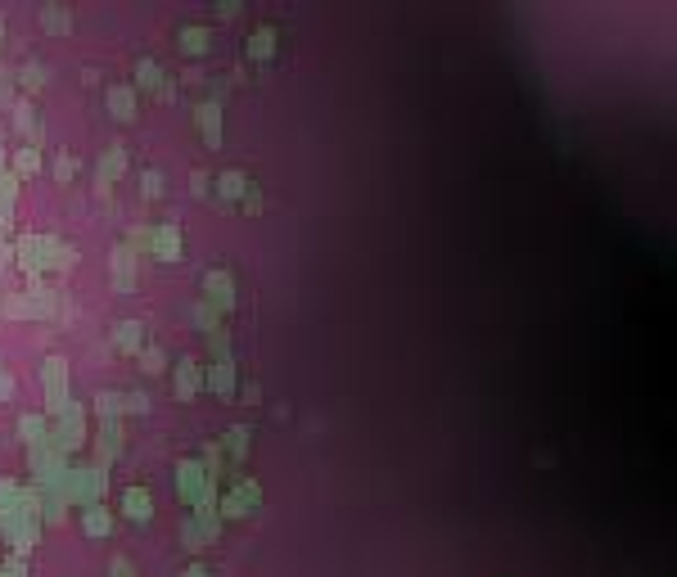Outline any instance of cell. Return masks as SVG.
Here are the masks:
<instances>
[{"mask_svg":"<svg viewBox=\"0 0 677 577\" xmlns=\"http://www.w3.org/2000/svg\"><path fill=\"white\" fill-rule=\"evenodd\" d=\"M249 55L253 59H271V55H276V28H257L253 41H249Z\"/></svg>","mask_w":677,"mask_h":577,"instance_id":"cell-1","label":"cell"},{"mask_svg":"<svg viewBox=\"0 0 677 577\" xmlns=\"http://www.w3.org/2000/svg\"><path fill=\"white\" fill-rule=\"evenodd\" d=\"M221 199H244V190H249V181H244V171H226V176L217 181Z\"/></svg>","mask_w":677,"mask_h":577,"instance_id":"cell-2","label":"cell"},{"mask_svg":"<svg viewBox=\"0 0 677 577\" xmlns=\"http://www.w3.org/2000/svg\"><path fill=\"white\" fill-rule=\"evenodd\" d=\"M127 514H131V519H150V514H154L150 492H135V487H131V492H127Z\"/></svg>","mask_w":677,"mask_h":577,"instance_id":"cell-3","label":"cell"},{"mask_svg":"<svg viewBox=\"0 0 677 577\" xmlns=\"http://www.w3.org/2000/svg\"><path fill=\"white\" fill-rule=\"evenodd\" d=\"M203 289L213 293V298H221V307H230V275H217V271H208V275H203Z\"/></svg>","mask_w":677,"mask_h":577,"instance_id":"cell-4","label":"cell"},{"mask_svg":"<svg viewBox=\"0 0 677 577\" xmlns=\"http://www.w3.org/2000/svg\"><path fill=\"white\" fill-rule=\"evenodd\" d=\"M177 248H181L177 230H172V226H163V230H158V257H163V262H172V257H177Z\"/></svg>","mask_w":677,"mask_h":577,"instance_id":"cell-5","label":"cell"},{"mask_svg":"<svg viewBox=\"0 0 677 577\" xmlns=\"http://www.w3.org/2000/svg\"><path fill=\"white\" fill-rule=\"evenodd\" d=\"M181 45H186L190 55H203V50H208V32H203V28H190V32H181Z\"/></svg>","mask_w":677,"mask_h":577,"instance_id":"cell-6","label":"cell"},{"mask_svg":"<svg viewBox=\"0 0 677 577\" xmlns=\"http://www.w3.org/2000/svg\"><path fill=\"white\" fill-rule=\"evenodd\" d=\"M108 527H113V519H108V514H100V510L86 514V532H108Z\"/></svg>","mask_w":677,"mask_h":577,"instance_id":"cell-7","label":"cell"},{"mask_svg":"<svg viewBox=\"0 0 677 577\" xmlns=\"http://www.w3.org/2000/svg\"><path fill=\"white\" fill-rule=\"evenodd\" d=\"M140 181H145V185H140V190H145V194H150V199H158V194H163V176H158V171H154V167H150V171H145V176H140Z\"/></svg>","mask_w":677,"mask_h":577,"instance_id":"cell-8","label":"cell"},{"mask_svg":"<svg viewBox=\"0 0 677 577\" xmlns=\"http://www.w3.org/2000/svg\"><path fill=\"white\" fill-rule=\"evenodd\" d=\"M135 77H140V86H158V68L150 59H140V64H135Z\"/></svg>","mask_w":677,"mask_h":577,"instance_id":"cell-9","label":"cell"},{"mask_svg":"<svg viewBox=\"0 0 677 577\" xmlns=\"http://www.w3.org/2000/svg\"><path fill=\"white\" fill-rule=\"evenodd\" d=\"M186 370L177 375V388H186V392H194V361H181Z\"/></svg>","mask_w":677,"mask_h":577,"instance_id":"cell-10","label":"cell"},{"mask_svg":"<svg viewBox=\"0 0 677 577\" xmlns=\"http://www.w3.org/2000/svg\"><path fill=\"white\" fill-rule=\"evenodd\" d=\"M135 329H140V325H122L118 329V348H135V338H140Z\"/></svg>","mask_w":677,"mask_h":577,"instance_id":"cell-11","label":"cell"},{"mask_svg":"<svg viewBox=\"0 0 677 577\" xmlns=\"http://www.w3.org/2000/svg\"><path fill=\"white\" fill-rule=\"evenodd\" d=\"M113 104H118V118H131V95L127 91H113Z\"/></svg>","mask_w":677,"mask_h":577,"instance_id":"cell-12","label":"cell"},{"mask_svg":"<svg viewBox=\"0 0 677 577\" xmlns=\"http://www.w3.org/2000/svg\"><path fill=\"white\" fill-rule=\"evenodd\" d=\"M244 212H262V194L257 190H244Z\"/></svg>","mask_w":677,"mask_h":577,"instance_id":"cell-13","label":"cell"},{"mask_svg":"<svg viewBox=\"0 0 677 577\" xmlns=\"http://www.w3.org/2000/svg\"><path fill=\"white\" fill-rule=\"evenodd\" d=\"M41 23H45V28H68V18L59 14V9H45V14H41Z\"/></svg>","mask_w":677,"mask_h":577,"instance_id":"cell-14","label":"cell"},{"mask_svg":"<svg viewBox=\"0 0 677 577\" xmlns=\"http://www.w3.org/2000/svg\"><path fill=\"white\" fill-rule=\"evenodd\" d=\"M23 81H28V86H41V81H45V68H32V64H28V68H23Z\"/></svg>","mask_w":677,"mask_h":577,"instance_id":"cell-15","label":"cell"},{"mask_svg":"<svg viewBox=\"0 0 677 577\" xmlns=\"http://www.w3.org/2000/svg\"><path fill=\"white\" fill-rule=\"evenodd\" d=\"M140 361H145V370H163V357L150 348V352H140Z\"/></svg>","mask_w":677,"mask_h":577,"instance_id":"cell-16","label":"cell"},{"mask_svg":"<svg viewBox=\"0 0 677 577\" xmlns=\"http://www.w3.org/2000/svg\"><path fill=\"white\" fill-rule=\"evenodd\" d=\"M9 257H14V253H9V248H5V244H0V266H5V262H9Z\"/></svg>","mask_w":677,"mask_h":577,"instance_id":"cell-17","label":"cell"},{"mask_svg":"<svg viewBox=\"0 0 677 577\" xmlns=\"http://www.w3.org/2000/svg\"><path fill=\"white\" fill-rule=\"evenodd\" d=\"M186 577H208V573H203V569H199V564H194V569H190V573H186Z\"/></svg>","mask_w":677,"mask_h":577,"instance_id":"cell-18","label":"cell"}]
</instances>
